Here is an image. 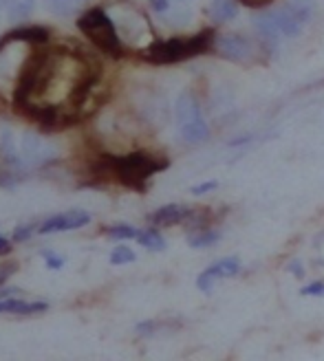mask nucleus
Segmentation results:
<instances>
[{"mask_svg": "<svg viewBox=\"0 0 324 361\" xmlns=\"http://www.w3.org/2000/svg\"><path fill=\"white\" fill-rule=\"evenodd\" d=\"M9 249H11V240H7L3 233H0V256L3 254H9Z\"/></svg>", "mask_w": 324, "mask_h": 361, "instance_id": "nucleus-30", "label": "nucleus"}, {"mask_svg": "<svg viewBox=\"0 0 324 361\" xmlns=\"http://www.w3.org/2000/svg\"><path fill=\"white\" fill-rule=\"evenodd\" d=\"M241 271V260L239 258H223L219 262H214L212 267H208L203 274L196 278V286L201 288V291L210 293L212 286L223 280V278H234Z\"/></svg>", "mask_w": 324, "mask_h": 361, "instance_id": "nucleus-7", "label": "nucleus"}, {"mask_svg": "<svg viewBox=\"0 0 324 361\" xmlns=\"http://www.w3.org/2000/svg\"><path fill=\"white\" fill-rule=\"evenodd\" d=\"M174 113H176V121L179 126H188V123H194L203 119L201 115V106L196 102V97L192 93H184L179 95L176 104H174Z\"/></svg>", "mask_w": 324, "mask_h": 361, "instance_id": "nucleus-10", "label": "nucleus"}, {"mask_svg": "<svg viewBox=\"0 0 324 361\" xmlns=\"http://www.w3.org/2000/svg\"><path fill=\"white\" fill-rule=\"evenodd\" d=\"M302 295H316V298H322L324 295V282H311V284H307L300 291Z\"/></svg>", "mask_w": 324, "mask_h": 361, "instance_id": "nucleus-24", "label": "nucleus"}, {"mask_svg": "<svg viewBox=\"0 0 324 361\" xmlns=\"http://www.w3.org/2000/svg\"><path fill=\"white\" fill-rule=\"evenodd\" d=\"M155 329H157V326H155V322H141L139 326H137V333H139V335H150Z\"/></svg>", "mask_w": 324, "mask_h": 361, "instance_id": "nucleus-29", "label": "nucleus"}, {"mask_svg": "<svg viewBox=\"0 0 324 361\" xmlns=\"http://www.w3.org/2000/svg\"><path fill=\"white\" fill-rule=\"evenodd\" d=\"M219 231H212V229H196L188 236V245L194 247V249H205V247H212L219 243Z\"/></svg>", "mask_w": 324, "mask_h": 361, "instance_id": "nucleus-17", "label": "nucleus"}, {"mask_svg": "<svg viewBox=\"0 0 324 361\" xmlns=\"http://www.w3.org/2000/svg\"><path fill=\"white\" fill-rule=\"evenodd\" d=\"M254 27H256V31H258V35L263 40H272V42H276L280 35H282V31H280V23H278V13L276 11H263V13H258L256 18H254Z\"/></svg>", "mask_w": 324, "mask_h": 361, "instance_id": "nucleus-12", "label": "nucleus"}, {"mask_svg": "<svg viewBox=\"0 0 324 361\" xmlns=\"http://www.w3.org/2000/svg\"><path fill=\"white\" fill-rule=\"evenodd\" d=\"M239 3H243L245 7H267V5H272L274 0H239Z\"/></svg>", "mask_w": 324, "mask_h": 361, "instance_id": "nucleus-28", "label": "nucleus"}, {"mask_svg": "<svg viewBox=\"0 0 324 361\" xmlns=\"http://www.w3.org/2000/svg\"><path fill=\"white\" fill-rule=\"evenodd\" d=\"M100 168L102 172H106L108 176L117 178L121 185L126 188H133V190H143L146 185V180L166 170L168 164L166 161H159L155 157H148L143 152H131V154H121V157H115V154H102V161H100Z\"/></svg>", "mask_w": 324, "mask_h": 361, "instance_id": "nucleus-1", "label": "nucleus"}, {"mask_svg": "<svg viewBox=\"0 0 324 361\" xmlns=\"http://www.w3.org/2000/svg\"><path fill=\"white\" fill-rule=\"evenodd\" d=\"M35 0H9V20L11 23H23L33 13Z\"/></svg>", "mask_w": 324, "mask_h": 361, "instance_id": "nucleus-18", "label": "nucleus"}, {"mask_svg": "<svg viewBox=\"0 0 324 361\" xmlns=\"http://www.w3.org/2000/svg\"><path fill=\"white\" fill-rule=\"evenodd\" d=\"M139 229L131 227V225H115L106 229V236L113 240H126V238H137Z\"/></svg>", "mask_w": 324, "mask_h": 361, "instance_id": "nucleus-20", "label": "nucleus"}, {"mask_svg": "<svg viewBox=\"0 0 324 361\" xmlns=\"http://www.w3.org/2000/svg\"><path fill=\"white\" fill-rule=\"evenodd\" d=\"M214 49L225 60H245L251 56V42L245 38V35H239V33L216 35Z\"/></svg>", "mask_w": 324, "mask_h": 361, "instance_id": "nucleus-8", "label": "nucleus"}, {"mask_svg": "<svg viewBox=\"0 0 324 361\" xmlns=\"http://www.w3.org/2000/svg\"><path fill=\"white\" fill-rule=\"evenodd\" d=\"M40 256H42L44 264H47L51 271H58V269L64 267V258H60V256L56 254V251H40Z\"/></svg>", "mask_w": 324, "mask_h": 361, "instance_id": "nucleus-22", "label": "nucleus"}, {"mask_svg": "<svg viewBox=\"0 0 324 361\" xmlns=\"http://www.w3.org/2000/svg\"><path fill=\"white\" fill-rule=\"evenodd\" d=\"M91 223V214L84 209H71L56 216H49L38 225V233H56V231H73Z\"/></svg>", "mask_w": 324, "mask_h": 361, "instance_id": "nucleus-6", "label": "nucleus"}, {"mask_svg": "<svg viewBox=\"0 0 324 361\" xmlns=\"http://www.w3.org/2000/svg\"><path fill=\"white\" fill-rule=\"evenodd\" d=\"M7 35L13 40H23L27 44H44V42H49V31L42 29V27H20L16 31H9Z\"/></svg>", "mask_w": 324, "mask_h": 361, "instance_id": "nucleus-14", "label": "nucleus"}, {"mask_svg": "<svg viewBox=\"0 0 324 361\" xmlns=\"http://www.w3.org/2000/svg\"><path fill=\"white\" fill-rule=\"evenodd\" d=\"M9 5V0H0V9H5Z\"/></svg>", "mask_w": 324, "mask_h": 361, "instance_id": "nucleus-32", "label": "nucleus"}, {"mask_svg": "<svg viewBox=\"0 0 324 361\" xmlns=\"http://www.w3.org/2000/svg\"><path fill=\"white\" fill-rule=\"evenodd\" d=\"M214 31H201L192 38H170V40H157L146 51L143 60L150 64H174L184 62L188 58L201 56L208 49L214 47Z\"/></svg>", "mask_w": 324, "mask_h": 361, "instance_id": "nucleus-2", "label": "nucleus"}, {"mask_svg": "<svg viewBox=\"0 0 324 361\" xmlns=\"http://www.w3.org/2000/svg\"><path fill=\"white\" fill-rule=\"evenodd\" d=\"M208 13H210V18H212V23H216V25L229 23L232 18L239 13L236 0H212Z\"/></svg>", "mask_w": 324, "mask_h": 361, "instance_id": "nucleus-13", "label": "nucleus"}, {"mask_svg": "<svg viewBox=\"0 0 324 361\" xmlns=\"http://www.w3.org/2000/svg\"><path fill=\"white\" fill-rule=\"evenodd\" d=\"M23 159L29 166H47L58 159L56 146H51L40 135L25 133L23 135Z\"/></svg>", "mask_w": 324, "mask_h": 361, "instance_id": "nucleus-5", "label": "nucleus"}, {"mask_svg": "<svg viewBox=\"0 0 324 361\" xmlns=\"http://www.w3.org/2000/svg\"><path fill=\"white\" fill-rule=\"evenodd\" d=\"M192 209L186 205H166V207H159L157 212L150 214V223L157 227H172L179 225L190 219Z\"/></svg>", "mask_w": 324, "mask_h": 361, "instance_id": "nucleus-9", "label": "nucleus"}, {"mask_svg": "<svg viewBox=\"0 0 324 361\" xmlns=\"http://www.w3.org/2000/svg\"><path fill=\"white\" fill-rule=\"evenodd\" d=\"M278 13L282 35H298L313 13V0H289Z\"/></svg>", "mask_w": 324, "mask_h": 361, "instance_id": "nucleus-4", "label": "nucleus"}, {"mask_svg": "<svg viewBox=\"0 0 324 361\" xmlns=\"http://www.w3.org/2000/svg\"><path fill=\"white\" fill-rule=\"evenodd\" d=\"M49 309L47 302H23V300H0V315H38Z\"/></svg>", "mask_w": 324, "mask_h": 361, "instance_id": "nucleus-11", "label": "nucleus"}, {"mask_svg": "<svg viewBox=\"0 0 324 361\" xmlns=\"http://www.w3.org/2000/svg\"><path fill=\"white\" fill-rule=\"evenodd\" d=\"M289 271H294V276H298V278H302V276H304V271H302V264H300L298 260L289 264Z\"/></svg>", "mask_w": 324, "mask_h": 361, "instance_id": "nucleus-31", "label": "nucleus"}, {"mask_svg": "<svg viewBox=\"0 0 324 361\" xmlns=\"http://www.w3.org/2000/svg\"><path fill=\"white\" fill-rule=\"evenodd\" d=\"M216 188H219V183H216V180H208V183H203V185H194L192 188V194L194 196H201V194H208V192H212Z\"/></svg>", "mask_w": 324, "mask_h": 361, "instance_id": "nucleus-25", "label": "nucleus"}, {"mask_svg": "<svg viewBox=\"0 0 324 361\" xmlns=\"http://www.w3.org/2000/svg\"><path fill=\"white\" fill-rule=\"evenodd\" d=\"M33 231H38V227L31 225V223H29V225H23V227H18V229L13 231V243H25V240H29Z\"/></svg>", "mask_w": 324, "mask_h": 361, "instance_id": "nucleus-23", "label": "nucleus"}, {"mask_svg": "<svg viewBox=\"0 0 324 361\" xmlns=\"http://www.w3.org/2000/svg\"><path fill=\"white\" fill-rule=\"evenodd\" d=\"M137 243H139L141 247L150 249V251H164V249H166L164 236H159V231H155V229L139 231V233H137Z\"/></svg>", "mask_w": 324, "mask_h": 361, "instance_id": "nucleus-19", "label": "nucleus"}, {"mask_svg": "<svg viewBox=\"0 0 324 361\" xmlns=\"http://www.w3.org/2000/svg\"><path fill=\"white\" fill-rule=\"evenodd\" d=\"M16 269H18L16 262H9V264H5V267H0V286L5 284V280H7L11 274H16Z\"/></svg>", "mask_w": 324, "mask_h": 361, "instance_id": "nucleus-26", "label": "nucleus"}, {"mask_svg": "<svg viewBox=\"0 0 324 361\" xmlns=\"http://www.w3.org/2000/svg\"><path fill=\"white\" fill-rule=\"evenodd\" d=\"M179 133H181V139L186 143H203L210 137V128H208L205 119H199L188 126H179Z\"/></svg>", "mask_w": 324, "mask_h": 361, "instance_id": "nucleus-15", "label": "nucleus"}, {"mask_svg": "<svg viewBox=\"0 0 324 361\" xmlns=\"http://www.w3.org/2000/svg\"><path fill=\"white\" fill-rule=\"evenodd\" d=\"M150 7H152L157 13H166L168 7H170V0H150Z\"/></svg>", "mask_w": 324, "mask_h": 361, "instance_id": "nucleus-27", "label": "nucleus"}, {"mask_svg": "<svg viewBox=\"0 0 324 361\" xmlns=\"http://www.w3.org/2000/svg\"><path fill=\"white\" fill-rule=\"evenodd\" d=\"M78 27L88 40H91L97 49H102L104 53H108V56H113V58L121 56V40L115 29V23L102 7L84 11L78 18Z\"/></svg>", "mask_w": 324, "mask_h": 361, "instance_id": "nucleus-3", "label": "nucleus"}, {"mask_svg": "<svg viewBox=\"0 0 324 361\" xmlns=\"http://www.w3.org/2000/svg\"><path fill=\"white\" fill-rule=\"evenodd\" d=\"M135 251L131 247H126V245H119L111 251V264H128V262H135Z\"/></svg>", "mask_w": 324, "mask_h": 361, "instance_id": "nucleus-21", "label": "nucleus"}, {"mask_svg": "<svg viewBox=\"0 0 324 361\" xmlns=\"http://www.w3.org/2000/svg\"><path fill=\"white\" fill-rule=\"evenodd\" d=\"M88 0H47V7L51 13H56L60 18L76 16L86 7Z\"/></svg>", "mask_w": 324, "mask_h": 361, "instance_id": "nucleus-16", "label": "nucleus"}]
</instances>
